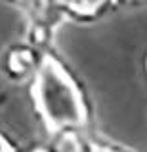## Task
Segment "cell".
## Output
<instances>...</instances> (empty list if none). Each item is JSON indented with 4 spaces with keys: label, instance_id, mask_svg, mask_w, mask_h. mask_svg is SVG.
Masks as SVG:
<instances>
[{
    "label": "cell",
    "instance_id": "1",
    "mask_svg": "<svg viewBox=\"0 0 147 152\" xmlns=\"http://www.w3.org/2000/svg\"><path fill=\"white\" fill-rule=\"evenodd\" d=\"M38 103L48 120L55 126H73L82 120V104L63 74L46 65L38 82Z\"/></svg>",
    "mask_w": 147,
    "mask_h": 152
}]
</instances>
